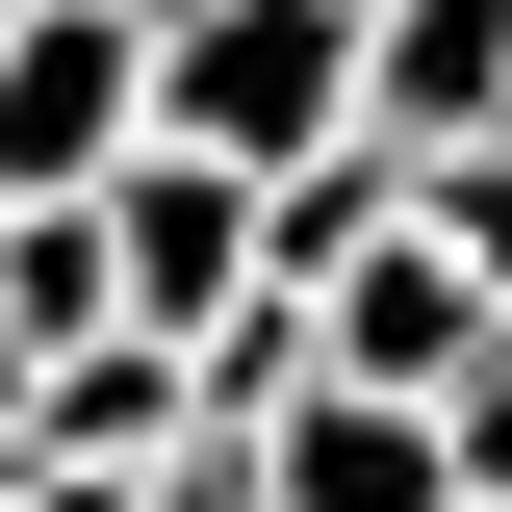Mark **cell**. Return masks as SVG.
I'll return each instance as SVG.
<instances>
[{
  "label": "cell",
  "instance_id": "1",
  "mask_svg": "<svg viewBox=\"0 0 512 512\" xmlns=\"http://www.w3.org/2000/svg\"><path fill=\"white\" fill-rule=\"evenodd\" d=\"M154 154L231 205L359 154V0H154Z\"/></svg>",
  "mask_w": 512,
  "mask_h": 512
},
{
  "label": "cell",
  "instance_id": "2",
  "mask_svg": "<svg viewBox=\"0 0 512 512\" xmlns=\"http://www.w3.org/2000/svg\"><path fill=\"white\" fill-rule=\"evenodd\" d=\"M154 154V0H0V205H103Z\"/></svg>",
  "mask_w": 512,
  "mask_h": 512
},
{
  "label": "cell",
  "instance_id": "3",
  "mask_svg": "<svg viewBox=\"0 0 512 512\" xmlns=\"http://www.w3.org/2000/svg\"><path fill=\"white\" fill-rule=\"evenodd\" d=\"M77 256H103V333H154V359H205V333L256 308V205L180 180V154H128V180L77 205Z\"/></svg>",
  "mask_w": 512,
  "mask_h": 512
},
{
  "label": "cell",
  "instance_id": "4",
  "mask_svg": "<svg viewBox=\"0 0 512 512\" xmlns=\"http://www.w3.org/2000/svg\"><path fill=\"white\" fill-rule=\"evenodd\" d=\"M461 359H487V282H461L436 231H384V256H333V282H308V384H333V410H410V436H436Z\"/></svg>",
  "mask_w": 512,
  "mask_h": 512
},
{
  "label": "cell",
  "instance_id": "5",
  "mask_svg": "<svg viewBox=\"0 0 512 512\" xmlns=\"http://www.w3.org/2000/svg\"><path fill=\"white\" fill-rule=\"evenodd\" d=\"M512 128V0H359V154L384 180H436Z\"/></svg>",
  "mask_w": 512,
  "mask_h": 512
},
{
  "label": "cell",
  "instance_id": "6",
  "mask_svg": "<svg viewBox=\"0 0 512 512\" xmlns=\"http://www.w3.org/2000/svg\"><path fill=\"white\" fill-rule=\"evenodd\" d=\"M231 461H256V512H461L436 436H410V410H333V384L282 410V436H231Z\"/></svg>",
  "mask_w": 512,
  "mask_h": 512
},
{
  "label": "cell",
  "instance_id": "7",
  "mask_svg": "<svg viewBox=\"0 0 512 512\" xmlns=\"http://www.w3.org/2000/svg\"><path fill=\"white\" fill-rule=\"evenodd\" d=\"M436 487H461V512H512V333L436 384Z\"/></svg>",
  "mask_w": 512,
  "mask_h": 512
},
{
  "label": "cell",
  "instance_id": "8",
  "mask_svg": "<svg viewBox=\"0 0 512 512\" xmlns=\"http://www.w3.org/2000/svg\"><path fill=\"white\" fill-rule=\"evenodd\" d=\"M128 512H256V461L205 436V461H154V487H128Z\"/></svg>",
  "mask_w": 512,
  "mask_h": 512
},
{
  "label": "cell",
  "instance_id": "9",
  "mask_svg": "<svg viewBox=\"0 0 512 512\" xmlns=\"http://www.w3.org/2000/svg\"><path fill=\"white\" fill-rule=\"evenodd\" d=\"M0 512H26V436H0Z\"/></svg>",
  "mask_w": 512,
  "mask_h": 512
}]
</instances>
